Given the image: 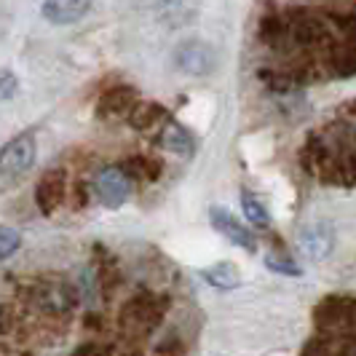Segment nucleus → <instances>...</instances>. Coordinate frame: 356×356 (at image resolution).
<instances>
[{"instance_id":"nucleus-7","label":"nucleus","mask_w":356,"mask_h":356,"mask_svg":"<svg viewBox=\"0 0 356 356\" xmlns=\"http://www.w3.org/2000/svg\"><path fill=\"white\" fill-rule=\"evenodd\" d=\"M91 0H46L43 3V17L51 24H72L89 14Z\"/></svg>"},{"instance_id":"nucleus-9","label":"nucleus","mask_w":356,"mask_h":356,"mask_svg":"<svg viewBox=\"0 0 356 356\" xmlns=\"http://www.w3.org/2000/svg\"><path fill=\"white\" fill-rule=\"evenodd\" d=\"M300 356H356V343L340 335H324L311 340Z\"/></svg>"},{"instance_id":"nucleus-2","label":"nucleus","mask_w":356,"mask_h":356,"mask_svg":"<svg viewBox=\"0 0 356 356\" xmlns=\"http://www.w3.org/2000/svg\"><path fill=\"white\" fill-rule=\"evenodd\" d=\"M94 191L107 209H118V207H124L131 193V182L124 169L107 166V169H99V175L94 177Z\"/></svg>"},{"instance_id":"nucleus-4","label":"nucleus","mask_w":356,"mask_h":356,"mask_svg":"<svg viewBox=\"0 0 356 356\" xmlns=\"http://www.w3.org/2000/svg\"><path fill=\"white\" fill-rule=\"evenodd\" d=\"M175 65L185 75H207L214 67V51L201 40H188L175 51Z\"/></svg>"},{"instance_id":"nucleus-14","label":"nucleus","mask_w":356,"mask_h":356,"mask_svg":"<svg viewBox=\"0 0 356 356\" xmlns=\"http://www.w3.org/2000/svg\"><path fill=\"white\" fill-rule=\"evenodd\" d=\"M266 266L270 268V270H276V273H282V276H300V273H303L298 263L286 260V257H282V254H268Z\"/></svg>"},{"instance_id":"nucleus-10","label":"nucleus","mask_w":356,"mask_h":356,"mask_svg":"<svg viewBox=\"0 0 356 356\" xmlns=\"http://www.w3.org/2000/svg\"><path fill=\"white\" fill-rule=\"evenodd\" d=\"M161 140H163V145H166L175 156H179V159H191V156L196 153V140H193L179 124H175V121H166V124H163Z\"/></svg>"},{"instance_id":"nucleus-11","label":"nucleus","mask_w":356,"mask_h":356,"mask_svg":"<svg viewBox=\"0 0 356 356\" xmlns=\"http://www.w3.org/2000/svg\"><path fill=\"white\" fill-rule=\"evenodd\" d=\"M204 279L217 289H233V286L241 284V273L233 263H220L204 270Z\"/></svg>"},{"instance_id":"nucleus-3","label":"nucleus","mask_w":356,"mask_h":356,"mask_svg":"<svg viewBox=\"0 0 356 356\" xmlns=\"http://www.w3.org/2000/svg\"><path fill=\"white\" fill-rule=\"evenodd\" d=\"M35 161V137L33 134H22L17 140L3 147V156H0V163H3V177H17V175H24Z\"/></svg>"},{"instance_id":"nucleus-12","label":"nucleus","mask_w":356,"mask_h":356,"mask_svg":"<svg viewBox=\"0 0 356 356\" xmlns=\"http://www.w3.org/2000/svg\"><path fill=\"white\" fill-rule=\"evenodd\" d=\"M62 188H65L62 175H46L43 182L38 185V207H43L46 212H51L54 207L62 201Z\"/></svg>"},{"instance_id":"nucleus-6","label":"nucleus","mask_w":356,"mask_h":356,"mask_svg":"<svg viewBox=\"0 0 356 356\" xmlns=\"http://www.w3.org/2000/svg\"><path fill=\"white\" fill-rule=\"evenodd\" d=\"M298 247L311 257V260H324L330 257V252L335 247V233L327 222H314L305 225L300 236H298Z\"/></svg>"},{"instance_id":"nucleus-13","label":"nucleus","mask_w":356,"mask_h":356,"mask_svg":"<svg viewBox=\"0 0 356 356\" xmlns=\"http://www.w3.org/2000/svg\"><path fill=\"white\" fill-rule=\"evenodd\" d=\"M241 207H244V212H247V220H250L252 225H257V228H266L268 222H270V217H268L266 207H263L257 198L252 196L250 191H244V193H241Z\"/></svg>"},{"instance_id":"nucleus-8","label":"nucleus","mask_w":356,"mask_h":356,"mask_svg":"<svg viewBox=\"0 0 356 356\" xmlns=\"http://www.w3.org/2000/svg\"><path fill=\"white\" fill-rule=\"evenodd\" d=\"M124 319L129 327H134L140 332H150L161 319V305H156L150 298L134 300V303L129 305V311H124Z\"/></svg>"},{"instance_id":"nucleus-17","label":"nucleus","mask_w":356,"mask_h":356,"mask_svg":"<svg viewBox=\"0 0 356 356\" xmlns=\"http://www.w3.org/2000/svg\"><path fill=\"white\" fill-rule=\"evenodd\" d=\"M75 356H105V351H102V348H97V346H83Z\"/></svg>"},{"instance_id":"nucleus-1","label":"nucleus","mask_w":356,"mask_h":356,"mask_svg":"<svg viewBox=\"0 0 356 356\" xmlns=\"http://www.w3.org/2000/svg\"><path fill=\"white\" fill-rule=\"evenodd\" d=\"M316 324L321 330L356 340V300L354 298H330L316 308Z\"/></svg>"},{"instance_id":"nucleus-16","label":"nucleus","mask_w":356,"mask_h":356,"mask_svg":"<svg viewBox=\"0 0 356 356\" xmlns=\"http://www.w3.org/2000/svg\"><path fill=\"white\" fill-rule=\"evenodd\" d=\"M14 86H17V78H14L8 70H3V99H8V97H11Z\"/></svg>"},{"instance_id":"nucleus-15","label":"nucleus","mask_w":356,"mask_h":356,"mask_svg":"<svg viewBox=\"0 0 356 356\" xmlns=\"http://www.w3.org/2000/svg\"><path fill=\"white\" fill-rule=\"evenodd\" d=\"M19 244H22L19 233L11 231V228H3V233H0V257H3V260H8V257L19 250Z\"/></svg>"},{"instance_id":"nucleus-5","label":"nucleus","mask_w":356,"mask_h":356,"mask_svg":"<svg viewBox=\"0 0 356 356\" xmlns=\"http://www.w3.org/2000/svg\"><path fill=\"white\" fill-rule=\"evenodd\" d=\"M209 220H212L214 228L222 233L231 244L241 247V250H250V252L257 250V238H254V233H250V228H247V225H241V222H238L228 209L214 207L212 212H209Z\"/></svg>"}]
</instances>
